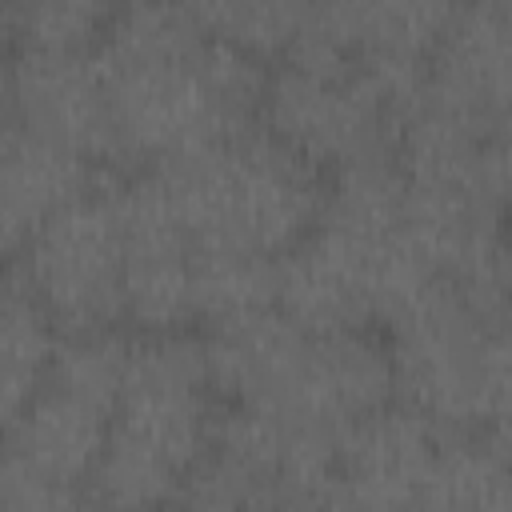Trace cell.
<instances>
[{
	"label": "cell",
	"instance_id": "ffe728a7",
	"mask_svg": "<svg viewBox=\"0 0 512 512\" xmlns=\"http://www.w3.org/2000/svg\"><path fill=\"white\" fill-rule=\"evenodd\" d=\"M80 484L32 464L20 452H4V472H0V512H76L80 504Z\"/></svg>",
	"mask_w": 512,
	"mask_h": 512
},
{
	"label": "cell",
	"instance_id": "6da1fadb",
	"mask_svg": "<svg viewBox=\"0 0 512 512\" xmlns=\"http://www.w3.org/2000/svg\"><path fill=\"white\" fill-rule=\"evenodd\" d=\"M96 64L120 160L164 164L260 124L268 68L188 4L116 8Z\"/></svg>",
	"mask_w": 512,
	"mask_h": 512
},
{
	"label": "cell",
	"instance_id": "44dd1931",
	"mask_svg": "<svg viewBox=\"0 0 512 512\" xmlns=\"http://www.w3.org/2000/svg\"><path fill=\"white\" fill-rule=\"evenodd\" d=\"M480 432L512 448V328H496L484 364V420Z\"/></svg>",
	"mask_w": 512,
	"mask_h": 512
},
{
	"label": "cell",
	"instance_id": "7402d4cb",
	"mask_svg": "<svg viewBox=\"0 0 512 512\" xmlns=\"http://www.w3.org/2000/svg\"><path fill=\"white\" fill-rule=\"evenodd\" d=\"M312 512H424L420 504L408 500H388V496H372L364 488H352L336 476V484L328 488V496L312 508Z\"/></svg>",
	"mask_w": 512,
	"mask_h": 512
},
{
	"label": "cell",
	"instance_id": "277c9868",
	"mask_svg": "<svg viewBox=\"0 0 512 512\" xmlns=\"http://www.w3.org/2000/svg\"><path fill=\"white\" fill-rule=\"evenodd\" d=\"M396 400L440 432H480L484 364L496 324L452 280H436L388 324Z\"/></svg>",
	"mask_w": 512,
	"mask_h": 512
},
{
	"label": "cell",
	"instance_id": "7a4b0ae2",
	"mask_svg": "<svg viewBox=\"0 0 512 512\" xmlns=\"http://www.w3.org/2000/svg\"><path fill=\"white\" fill-rule=\"evenodd\" d=\"M216 384L204 336H140L108 444L88 480L120 512H164L180 484L208 460L216 436Z\"/></svg>",
	"mask_w": 512,
	"mask_h": 512
},
{
	"label": "cell",
	"instance_id": "7c38bea8",
	"mask_svg": "<svg viewBox=\"0 0 512 512\" xmlns=\"http://www.w3.org/2000/svg\"><path fill=\"white\" fill-rule=\"evenodd\" d=\"M444 436L428 416L392 400L356 420L340 440V480L372 496L408 500L424 508V488L436 472Z\"/></svg>",
	"mask_w": 512,
	"mask_h": 512
},
{
	"label": "cell",
	"instance_id": "8fae6325",
	"mask_svg": "<svg viewBox=\"0 0 512 512\" xmlns=\"http://www.w3.org/2000/svg\"><path fill=\"white\" fill-rule=\"evenodd\" d=\"M100 184V168L72 148L8 120L0 148V232L16 256L60 208Z\"/></svg>",
	"mask_w": 512,
	"mask_h": 512
},
{
	"label": "cell",
	"instance_id": "52a82bcc",
	"mask_svg": "<svg viewBox=\"0 0 512 512\" xmlns=\"http://www.w3.org/2000/svg\"><path fill=\"white\" fill-rule=\"evenodd\" d=\"M116 192L124 220V320L144 336L184 332L196 320V248L148 168L120 180Z\"/></svg>",
	"mask_w": 512,
	"mask_h": 512
},
{
	"label": "cell",
	"instance_id": "8992f818",
	"mask_svg": "<svg viewBox=\"0 0 512 512\" xmlns=\"http://www.w3.org/2000/svg\"><path fill=\"white\" fill-rule=\"evenodd\" d=\"M260 128L336 176L352 164L396 156L400 116L360 68L312 72L280 60L268 72Z\"/></svg>",
	"mask_w": 512,
	"mask_h": 512
},
{
	"label": "cell",
	"instance_id": "ac0fdd59",
	"mask_svg": "<svg viewBox=\"0 0 512 512\" xmlns=\"http://www.w3.org/2000/svg\"><path fill=\"white\" fill-rule=\"evenodd\" d=\"M308 4H264V0H224V4H196L200 20L212 36L252 52L256 60H284L292 48Z\"/></svg>",
	"mask_w": 512,
	"mask_h": 512
},
{
	"label": "cell",
	"instance_id": "4fadbf2b",
	"mask_svg": "<svg viewBox=\"0 0 512 512\" xmlns=\"http://www.w3.org/2000/svg\"><path fill=\"white\" fill-rule=\"evenodd\" d=\"M8 424V448L28 456L32 464L72 480V484H88L100 452L108 444L112 432V412L56 388L44 384Z\"/></svg>",
	"mask_w": 512,
	"mask_h": 512
},
{
	"label": "cell",
	"instance_id": "3957f363",
	"mask_svg": "<svg viewBox=\"0 0 512 512\" xmlns=\"http://www.w3.org/2000/svg\"><path fill=\"white\" fill-rule=\"evenodd\" d=\"M192 248L280 260L320 220L328 180L260 124L148 168Z\"/></svg>",
	"mask_w": 512,
	"mask_h": 512
},
{
	"label": "cell",
	"instance_id": "d6986e66",
	"mask_svg": "<svg viewBox=\"0 0 512 512\" xmlns=\"http://www.w3.org/2000/svg\"><path fill=\"white\" fill-rule=\"evenodd\" d=\"M164 512H288V508L272 488L248 480L244 472H236L232 464L208 452V460L180 484V492L168 500Z\"/></svg>",
	"mask_w": 512,
	"mask_h": 512
},
{
	"label": "cell",
	"instance_id": "603a6c76",
	"mask_svg": "<svg viewBox=\"0 0 512 512\" xmlns=\"http://www.w3.org/2000/svg\"><path fill=\"white\" fill-rule=\"evenodd\" d=\"M76 512H120V508H112V504L100 500V496H84V500L76 504Z\"/></svg>",
	"mask_w": 512,
	"mask_h": 512
},
{
	"label": "cell",
	"instance_id": "2e32d148",
	"mask_svg": "<svg viewBox=\"0 0 512 512\" xmlns=\"http://www.w3.org/2000/svg\"><path fill=\"white\" fill-rule=\"evenodd\" d=\"M132 348H136V340L120 324L88 328V332H60L52 372L44 384H56V388L116 416V404L124 396L128 368H132Z\"/></svg>",
	"mask_w": 512,
	"mask_h": 512
},
{
	"label": "cell",
	"instance_id": "5b68a950",
	"mask_svg": "<svg viewBox=\"0 0 512 512\" xmlns=\"http://www.w3.org/2000/svg\"><path fill=\"white\" fill-rule=\"evenodd\" d=\"M120 180L60 208L20 252L12 276L44 304L60 332L116 328L124 320V220Z\"/></svg>",
	"mask_w": 512,
	"mask_h": 512
},
{
	"label": "cell",
	"instance_id": "9a60e30c",
	"mask_svg": "<svg viewBox=\"0 0 512 512\" xmlns=\"http://www.w3.org/2000/svg\"><path fill=\"white\" fill-rule=\"evenodd\" d=\"M276 280H280V260L272 256L236 252V248H196L192 256L196 320L212 328L276 308Z\"/></svg>",
	"mask_w": 512,
	"mask_h": 512
},
{
	"label": "cell",
	"instance_id": "9c48e42d",
	"mask_svg": "<svg viewBox=\"0 0 512 512\" xmlns=\"http://www.w3.org/2000/svg\"><path fill=\"white\" fill-rule=\"evenodd\" d=\"M216 396L224 404L288 408L300 396L312 336L280 308H264L228 324H212L204 336Z\"/></svg>",
	"mask_w": 512,
	"mask_h": 512
},
{
	"label": "cell",
	"instance_id": "30bf717a",
	"mask_svg": "<svg viewBox=\"0 0 512 512\" xmlns=\"http://www.w3.org/2000/svg\"><path fill=\"white\" fill-rule=\"evenodd\" d=\"M424 96L480 120L512 112V0L452 8Z\"/></svg>",
	"mask_w": 512,
	"mask_h": 512
},
{
	"label": "cell",
	"instance_id": "e0dca14e",
	"mask_svg": "<svg viewBox=\"0 0 512 512\" xmlns=\"http://www.w3.org/2000/svg\"><path fill=\"white\" fill-rule=\"evenodd\" d=\"M116 8L92 0H20L8 4L12 48L32 52H96Z\"/></svg>",
	"mask_w": 512,
	"mask_h": 512
},
{
	"label": "cell",
	"instance_id": "ba28073f",
	"mask_svg": "<svg viewBox=\"0 0 512 512\" xmlns=\"http://www.w3.org/2000/svg\"><path fill=\"white\" fill-rule=\"evenodd\" d=\"M8 120L100 164H120L108 88L96 52H32L8 56Z\"/></svg>",
	"mask_w": 512,
	"mask_h": 512
},
{
	"label": "cell",
	"instance_id": "5bb4252c",
	"mask_svg": "<svg viewBox=\"0 0 512 512\" xmlns=\"http://www.w3.org/2000/svg\"><path fill=\"white\" fill-rule=\"evenodd\" d=\"M60 344L56 320L44 312V304L8 276L4 304H0V404L4 420H12L48 380L52 356Z\"/></svg>",
	"mask_w": 512,
	"mask_h": 512
}]
</instances>
